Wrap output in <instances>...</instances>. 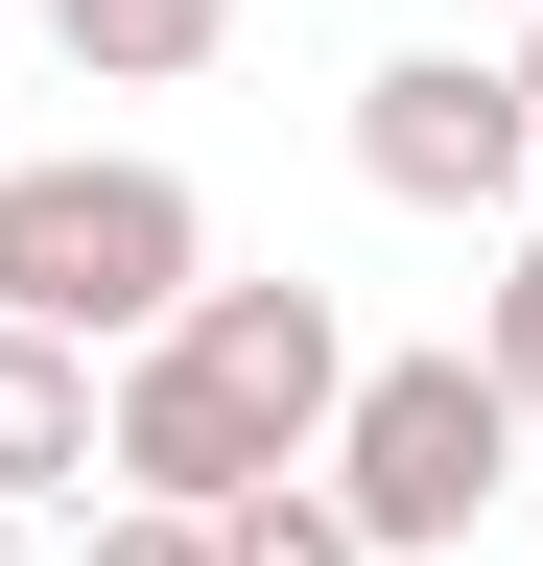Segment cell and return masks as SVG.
I'll use <instances>...</instances> for the list:
<instances>
[{
    "label": "cell",
    "mask_w": 543,
    "mask_h": 566,
    "mask_svg": "<svg viewBox=\"0 0 543 566\" xmlns=\"http://www.w3.org/2000/svg\"><path fill=\"white\" fill-rule=\"evenodd\" d=\"M331 401H355V331H331V283H189V307L95 378V472L166 495V520H213V495L307 472Z\"/></svg>",
    "instance_id": "cell-1"
},
{
    "label": "cell",
    "mask_w": 543,
    "mask_h": 566,
    "mask_svg": "<svg viewBox=\"0 0 543 566\" xmlns=\"http://www.w3.org/2000/svg\"><path fill=\"white\" fill-rule=\"evenodd\" d=\"M355 166H378L401 212H520V189H543L520 71H472V48H401V71H355Z\"/></svg>",
    "instance_id": "cell-4"
},
{
    "label": "cell",
    "mask_w": 543,
    "mask_h": 566,
    "mask_svg": "<svg viewBox=\"0 0 543 566\" xmlns=\"http://www.w3.org/2000/svg\"><path fill=\"white\" fill-rule=\"evenodd\" d=\"M213 566H378V543H355L331 472H260V495H213Z\"/></svg>",
    "instance_id": "cell-7"
},
{
    "label": "cell",
    "mask_w": 543,
    "mask_h": 566,
    "mask_svg": "<svg viewBox=\"0 0 543 566\" xmlns=\"http://www.w3.org/2000/svg\"><path fill=\"white\" fill-rule=\"evenodd\" d=\"M0 495H95V354L0 331Z\"/></svg>",
    "instance_id": "cell-5"
},
{
    "label": "cell",
    "mask_w": 543,
    "mask_h": 566,
    "mask_svg": "<svg viewBox=\"0 0 543 566\" xmlns=\"http://www.w3.org/2000/svg\"><path fill=\"white\" fill-rule=\"evenodd\" d=\"M72 566H213V520H166V495H118V520H72Z\"/></svg>",
    "instance_id": "cell-9"
},
{
    "label": "cell",
    "mask_w": 543,
    "mask_h": 566,
    "mask_svg": "<svg viewBox=\"0 0 543 566\" xmlns=\"http://www.w3.org/2000/svg\"><path fill=\"white\" fill-rule=\"evenodd\" d=\"M520 142H543V48H520Z\"/></svg>",
    "instance_id": "cell-10"
},
{
    "label": "cell",
    "mask_w": 543,
    "mask_h": 566,
    "mask_svg": "<svg viewBox=\"0 0 543 566\" xmlns=\"http://www.w3.org/2000/svg\"><path fill=\"white\" fill-rule=\"evenodd\" d=\"M307 472L355 495V543H378V566H426V543H472V520H497L520 401L472 378V354H355V401H331V449H307Z\"/></svg>",
    "instance_id": "cell-3"
},
{
    "label": "cell",
    "mask_w": 543,
    "mask_h": 566,
    "mask_svg": "<svg viewBox=\"0 0 543 566\" xmlns=\"http://www.w3.org/2000/svg\"><path fill=\"white\" fill-rule=\"evenodd\" d=\"M189 283H213V212L189 166H0V331H72V354H143Z\"/></svg>",
    "instance_id": "cell-2"
},
{
    "label": "cell",
    "mask_w": 543,
    "mask_h": 566,
    "mask_svg": "<svg viewBox=\"0 0 543 566\" xmlns=\"http://www.w3.org/2000/svg\"><path fill=\"white\" fill-rule=\"evenodd\" d=\"M472 378H497V401H520V424H543V237H520V260H497V307H472Z\"/></svg>",
    "instance_id": "cell-8"
},
{
    "label": "cell",
    "mask_w": 543,
    "mask_h": 566,
    "mask_svg": "<svg viewBox=\"0 0 543 566\" xmlns=\"http://www.w3.org/2000/svg\"><path fill=\"white\" fill-rule=\"evenodd\" d=\"M213 24H237V0H48V48H72L95 95H166V71H213Z\"/></svg>",
    "instance_id": "cell-6"
}]
</instances>
